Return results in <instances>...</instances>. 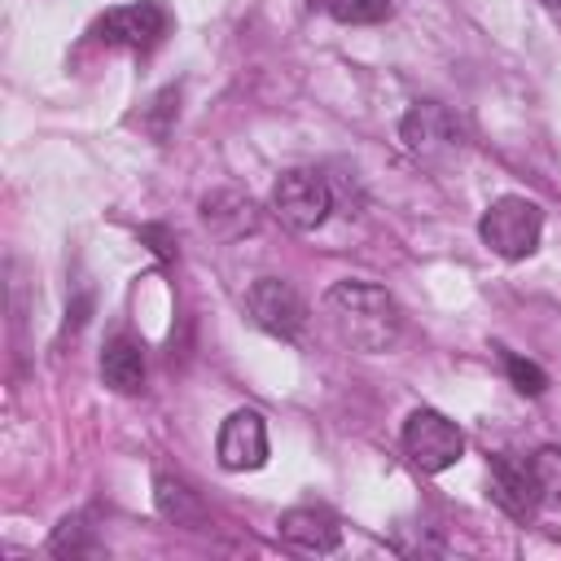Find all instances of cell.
I'll list each match as a JSON object with an SVG mask.
<instances>
[{
    "label": "cell",
    "instance_id": "1",
    "mask_svg": "<svg viewBox=\"0 0 561 561\" xmlns=\"http://www.w3.org/2000/svg\"><path fill=\"white\" fill-rule=\"evenodd\" d=\"M324 311L337 329V337L364 355H381L399 342L403 333V316H399V302L381 289V285H368V280H337L329 294H324Z\"/></svg>",
    "mask_w": 561,
    "mask_h": 561
},
{
    "label": "cell",
    "instance_id": "2",
    "mask_svg": "<svg viewBox=\"0 0 561 561\" xmlns=\"http://www.w3.org/2000/svg\"><path fill=\"white\" fill-rule=\"evenodd\" d=\"M539 232H543V210H539V202L517 197V193L495 197V202L482 210V219H478V237H482L500 259H508V263L530 259V254L539 250Z\"/></svg>",
    "mask_w": 561,
    "mask_h": 561
},
{
    "label": "cell",
    "instance_id": "3",
    "mask_svg": "<svg viewBox=\"0 0 561 561\" xmlns=\"http://www.w3.org/2000/svg\"><path fill=\"white\" fill-rule=\"evenodd\" d=\"M272 210H276V219H280L285 228H294V232H316V228L329 219V210H333V188H329V180H324L320 171L294 167V171H285V175L272 184Z\"/></svg>",
    "mask_w": 561,
    "mask_h": 561
},
{
    "label": "cell",
    "instance_id": "4",
    "mask_svg": "<svg viewBox=\"0 0 561 561\" xmlns=\"http://www.w3.org/2000/svg\"><path fill=\"white\" fill-rule=\"evenodd\" d=\"M403 451L421 473H443L465 456V434L451 416L434 408H416L403 421Z\"/></svg>",
    "mask_w": 561,
    "mask_h": 561
},
{
    "label": "cell",
    "instance_id": "5",
    "mask_svg": "<svg viewBox=\"0 0 561 561\" xmlns=\"http://www.w3.org/2000/svg\"><path fill=\"white\" fill-rule=\"evenodd\" d=\"M245 311L250 320L272 333V337H298L302 324H307V302L298 298V289L280 276H259L250 289H245Z\"/></svg>",
    "mask_w": 561,
    "mask_h": 561
},
{
    "label": "cell",
    "instance_id": "6",
    "mask_svg": "<svg viewBox=\"0 0 561 561\" xmlns=\"http://www.w3.org/2000/svg\"><path fill=\"white\" fill-rule=\"evenodd\" d=\"M96 35L105 44H123V48H158L171 35V9L158 0H140V4H118L96 22Z\"/></svg>",
    "mask_w": 561,
    "mask_h": 561
},
{
    "label": "cell",
    "instance_id": "7",
    "mask_svg": "<svg viewBox=\"0 0 561 561\" xmlns=\"http://www.w3.org/2000/svg\"><path fill=\"white\" fill-rule=\"evenodd\" d=\"M399 140L408 145L412 158L438 162V158H447V153L460 145V127H456V118H451L443 105L416 101V105L403 114V123H399Z\"/></svg>",
    "mask_w": 561,
    "mask_h": 561
},
{
    "label": "cell",
    "instance_id": "8",
    "mask_svg": "<svg viewBox=\"0 0 561 561\" xmlns=\"http://www.w3.org/2000/svg\"><path fill=\"white\" fill-rule=\"evenodd\" d=\"M215 456L224 469L245 473V469H263L267 465V425L254 408H237L215 438Z\"/></svg>",
    "mask_w": 561,
    "mask_h": 561
},
{
    "label": "cell",
    "instance_id": "9",
    "mask_svg": "<svg viewBox=\"0 0 561 561\" xmlns=\"http://www.w3.org/2000/svg\"><path fill=\"white\" fill-rule=\"evenodd\" d=\"M491 500L513 517V522H530L535 508H539V491H535V478H530V456H491Z\"/></svg>",
    "mask_w": 561,
    "mask_h": 561
},
{
    "label": "cell",
    "instance_id": "10",
    "mask_svg": "<svg viewBox=\"0 0 561 561\" xmlns=\"http://www.w3.org/2000/svg\"><path fill=\"white\" fill-rule=\"evenodd\" d=\"M280 539L298 552H333L342 543V526L329 508H289L280 517Z\"/></svg>",
    "mask_w": 561,
    "mask_h": 561
},
{
    "label": "cell",
    "instance_id": "11",
    "mask_svg": "<svg viewBox=\"0 0 561 561\" xmlns=\"http://www.w3.org/2000/svg\"><path fill=\"white\" fill-rule=\"evenodd\" d=\"M101 381L118 394H136L145 386V355L131 337H110L101 351Z\"/></svg>",
    "mask_w": 561,
    "mask_h": 561
},
{
    "label": "cell",
    "instance_id": "12",
    "mask_svg": "<svg viewBox=\"0 0 561 561\" xmlns=\"http://www.w3.org/2000/svg\"><path fill=\"white\" fill-rule=\"evenodd\" d=\"M202 224L219 237H241L254 228V202L241 193H228V188L210 193V197H202Z\"/></svg>",
    "mask_w": 561,
    "mask_h": 561
},
{
    "label": "cell",
    "instance_id": "13",
    "mask_svg": "<svg viewBox=\"0 0 561 561\" xmlns=\"http://www.w3.org/2000/svg\"><path fill=\"white\" fill-rule=\"evenodd\" d=\"M153 500H158V513H162L167 522H175V526H202V522H206V508H202L197 491H193L188 482L171 478V473H158Z\"/></svg>",
    "mask_w": 561,
    "mask_h": 561
},
{
    "label": "cell",
    "instance_id": "14",
    "mask_svg": "<svg viewBox=\"0 0 561 561\" xmlns=\"http://www.w3.org/2000/svg\"><path fill=\"white\" fill-rule=\"evenodd\" d=\"M530 478H535L539 504L561 508V447H539L530 456Z\"/></svg>",
    "mask_w": 561,
    "mask_h": 561
},
{
    "label": "cell",
    "instance_id": "15",
    "mask_svg": "<svg viewBox=\"0 0 561 561\" xmlns=\"http://www.w3.org/2000/svg\"><path fill=\"white\" fill-rule=\"evenodd\" d=\"M48 552L53 557H83V552H96V539H92V526L83 517H61L53 539H48Z\"/></svg>",
    "mask_w": 561,
    "mask_h": 561
},
{
    "label": "cell",
    "instance_id": "16",
    "mask_svg": "<svg viewBox=\"0 0 561 561\" xmlns=\"http://www.w3.org/2000/svg\"><path fill=\"white\" fill-rule=\"evenodd\" d=\"M390 0H329V13L342 22V26H377L390 18Z\"/></svg>",
    "mask_w": 561,
    "mask_h": 561
},
{
    "label": "cell",
    "instance_id": "17",
    "mask_svg": "<svg viewBox=\"0 0 561 561\" xmlns=\"http://www.w3.org/2000/svg\"><path fill=\"white\" fill-rule=\"evenodd\" d=\"M500 359H504V373H508V381H513L517 394L539 399V394L548 390V373H543L539 364H530V359H522V355H513V351H504Z\"/></svg>",
    "mask_w": 561,
    "mask_h": 561
},
{
    "label": "cell",
    "instance_id": "18",
    "mask_svg": "<svg viewBox=\"0 0 561 561\" xmlns=\"http://www.w3.org/2000/svg\"><path fill=\"white\" fill-rule=\"evenodd\" d=\"M548 4H561V0H548Z\"/></svg>",
    "mask_w": 561,
    "mask_h": 561
}]
</instances>
